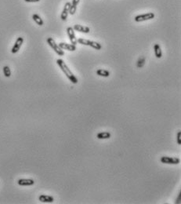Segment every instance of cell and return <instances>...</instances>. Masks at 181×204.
Here are the masks:
<instances>
[{"mask_svg": "<svg viewBox=\"0 0 181 204\" xmlns=\"http://www.w3.org/2000/svg\"><path fill=\"white\" fill-rule=\"evenodd\" d=\"M70 6H71V3L67 2V3H65L64 10H63V11H62L61 14V19L63 21H65L67 19V16H68V14H69Z\"/></svg>", "mask_w": 181, "mask_h": 204, "instance_id": "8", "label": "cell"}, {"mask_svg": "<svg viewBox=\"0 0 181 204\" xmlns=\"http://www.w3.org/2000/svg\"><path fill=\"white\" fill-rule=\"evenodd\" d=\"M67 35H68L70 41H71V43L76 46V44L78 43V39L75 36V31H74V29H73L72 27H68L67 28Z\"/></svg>", "mask_w": 181, "mask_h": 204, "instance_id": "6", "label": "cell"}, {"mask_svg": "<svg viewBox=\"0 0 181 204\" xmlns=\"http://www.w3.org/2000/svg\"><path fill=\"white\" fill-rule=\"evenodd\" d=\"M176 142L179 145H181V131L179 130L176 134Z\"/></svg>", "mask_w": 181, "mask_h": 204, "instance_id": "20", "label": "cell"}, {"mask_svg": "<svg viewBox=\"0 0 181 204\" xmlns=\"http://www.w3.org/2000/svg\"><path fill=\"white\" fill-rule=\"evenodd\" d=\"M145 61H146V59H145L144 57H139L137 62V67L139 68L144 67V65L145 64Z\"/></svg>", "mask_w": 181, "mask_h": 204, "instance_id": "19", "label": "cell"}, {"mask_svg": "<svg viewBox=\"0 0 181 204\" xmlns=\"http://www.w3.org/2000/svg\"><path fill=\"white\" fill-rule=\"evenodd\" d=\"M78 42L81 45L91 46V47L95 49V50H100L102 49V46L99 42L91 41V40H89V39H82V38H80V39H78Z\"/></svg>", "mask_w": 181, "mask_h": 204, "instance_id": "3", "label": "cell"}, {"mask_svg": "<svg viewBox=\"0 0 181 204\" xmlns=\"http://www.w3.org/2000/svg\"><path fill=\"white\" fill-rule=\"evenodd\" d=\"M23 42H24V38L23 37H18L16 40V42L14 43V46L11 49L12 53H17L18 51L20 50V49L22 46Z\"/></svg>", "mask_w": 181, "mask_h": 204, "instance_id": "7", "label": "cell"}, {"mask_svg": "<svg viewBox=\"0 0 181 204\" xmlns=\"http://www.w3.org/2000/svg\"><path fill=\"white\" fill-rule=\"evenodd\" d=\"M17 184L20 186H31L35 184V181L33 179H19L17 181Z\"/></svg>", "mask_w": 181, "mask_h": 204, "instance_id": "10", "label": "cell"}, {"mask_svg": "<svg viewBox=\"0 0 181 204\" xmlns=\"http://www.w3.org/2000/svg\"><path fill=\"white\" fill-rule=\"evenodd\" d=\"M46 42H47L48 45H49L50 47L53 49V51H54V52H55V53H56L57 55H59V56H61V57L64 56V50H63L59 46L58 44H56V42H55V40H54L53 38H51V37H49V38H47V39H46Z\"/></svg>", "mask_w": 181, "mask_h": 204, "instance_id": "2", "label": "cell"}, {"mask_svg": "<svg viewBox=\"0 0 181 204\" xmlns=\"http://www.w3.org/2000/svg\"><path fill=\"white\" fill-rule=\"evenodd\" d=\"M79 2L80 0H72V3H71L69 10V14L71 15H74L75 14V12L77 10V6L78 5Z\"/></svg>", "mask_w": 181, "mask_h": 204, "instance_id": "13", "label": "cell"}, {"mask_svg": "<svg viewBox=\"0 0 181 204\" xmlns=\"http://www.w3.org/2000/svg\"><path fill=\"white\" fill-rule=\"evenodd\" d=\"M155 17V15L154 13L149 12L147 14H140V15H137L134 18V20L136 22H142V21H146V20H149L154 19Z\"/></svg>", "mask_w": 181, "mask_h": 204, "instance_id": "5", "label": "cell"}, {"mask_svg": "<svg viewBox=\"0 0 181 204\" xmlns=\"http://www.w3.org/2000/svg\"><path fill=\"white\" fill-rule=\"evenodd\" d=\"M97 75L100 77H104V78H108L110 76V72L106 69H97V71L96 72Z\"/></svg>", "mask_w": 181, "mask_h": 204, "instance_id": "17", "label": "cell"}, {"mask_svg": "<svg viewBox=\"0 0 181 204\" xmlns=\"http://www.w3.org/2000/svg\"><path fill=\"white\" fill-rule=\"evenodd\" d=\"M26 3H38L40 0H24Z\"/></svg>", "mask_w": 181, "mask_h": 204, "instance_id": "22", "label": "cell"}, {"mask_svg": "<svg viewBox=\"0 0 181 204\" xmlns=\"http://www.w3.org/2000/svg\"><path fill=\"white\" fill-rule=\"evenodd\" d=\"M56 64H57V65L59 66V68L61 69L62 72H64V75L67 76V78L69 79L70 81L73 84L78 83V78L73 74L71 71L70 70V68L67 67L66 63H65L62 59H57V60H56Z\"/></svg>", "mask_w": 181, "mask_h": 204, "instance_id": "1", "label": "cell"}, {"mask_svg": "<svg viewBox=\"0 0 181 204\" xmlns=\"http://www.w3.org/2000/svg\"><path fill=\"white\" fill-rule=\"evenodd\" d=\"M58 45L62 50H66L68 51L76 50V46L71 44V43L69 44V43H66V42H61V43H59Z\"/></svg>", "mask_w": 181, "mask_h": 204, "instance_id": "11", "label": "cell"}, {"mask_svg": "<svg viewBox=\"0 0 181 204\" xmlns=\"http://www.w3.org/2000/svg\"><path fill=\"white\" fill-rule=\"evenodd\" d=\"M180 196H181V192H180V193H179L178 195V197H177L176 200V203H180Z\"/></svg>", "mask_w": 181, "mask_h": 204, "instance_id": "21", "label": "cell"}, {"mask_svg": "<svg viewBox=\"0 0 181 204\" xmlns=\"http://www.w3.org/2000/svg\"><path fill=\"white\" fill-rule=\"evenodd\" d=\"M73 29L75 30L76 31L78 32H82V33L88 34L90 31V28L87 26L81 25H75L73 27Z\"/></svg>", "mask_w": 181, "mask_h": 204, "instance_id": "9", "label": "cell"}, {"mask_svg": "<svg viewBox=\"0 0 181 204\" xmlns=\"http://www.w3.org/2000/svg\"><path fill=\"white\" fill-rule=\"evenodd\" d=\"M32 19H33L34 21L38 25L42 26L43 25H44V21H43V20L41 18V17L39 16V14H34L33 15H32Z\"/></svg>", "mask_w": 181, "mask_h": 204, "instance_id": "16", "label": "cell"}, {"mask_svg": "<svg viewBox=\"0 0 181 204\" xmlns=\"http://www.w3.org/2000/svg\"><path fill=\"white\" fill-rule=\"evenodd\" d=\"M160 161L164 164H169V165H177L180 162V158L177 157H170V156H162L160 159Z\"/></svg>", "mask_w": 181, "mask_h": 204, "instance_id": "4", "label": "cell"}, {"mask_svg": "<svg viewBox=\"0 0 181 204\" xmlns=\"http://www.w3.org/2000/svg\"><path fill=\"white\" fill-rule=\"evenodd\" d=\"M39 200L42 203H53L54 201V198L53 196H48V195H41L39 196Z\"/></svg>", "mask_w": 181, "mask_h": 204, "instance_id": "12", "label": "cell"}, {"mask_svg": "<svg viewBox=\"0 0 181 204\" xmlns=\"http://www.w3.org/2000/svg\"><path fill=\"white\" fill-rule=\"evenodd\" d=\"M3 71L5 77H6V78H10V77L11 76V71H10V68L9 66H7V65L4 66L3 68Z\"/></svg>", "mask_w": 181, "mask_h": 204, "instance_id": "18", "label": "cell"}, {"mask_svg": "<svg viewBox=\"0 0 181 204\" xmlns=\"http://www.w3.org/2000/svg\"><path fill=\"white\" fill-rule=\"evenodd\" d=\"M111 137H112V134H111L110 132L108 131L100 132L97 135V137L98 139H100V140H107V139L111 138Z\"/></svg>", "mask_w": 181, "mask_h": 204, "instance_id": "14", "label": "cell"}, {"mask_svg": "<svg viewBox=\"0 0 181 204\" xmlns=\"http://www.w3.org/2000/svg\"><path fill=\"white\" fill-rule=\"evenodd\" d=\"M154 55L158 59L162 58V51L161 49V46L159 44H154Z\"/></svg>", "mask_w": 181, "mask_h": 204, "instance_id": "15", "label": "cell"}]
</instances>
